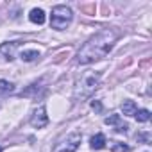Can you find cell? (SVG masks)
I'll list each match as a JSON object with an SVG mask.
<instances>
[{
  "label": "cell",
  "mask_w": 152,
  "mask_h": 152,
  "mask_svg": "<svg viewBox=\"0 0 152 152\" xmlns=\"http://www.w3.org/2000/svg\"><path fill=\"white\" fill-rule=\"evenodd\" d=\"M118 38H120V31H116V29H104V31H100L99 34L90 38L88 43L79 50L77 63L79 64H88V63H93L97 59L106 57Z\"/></svg>",
  "instance_id": "1"
},
{
  "label": "cell",
  "mask_w": 152,
  "mask_h": 152,
  "mask_svg": "<svg viewBox=\"0 0 152 152\" xmlns=\"http://www.w3.org/2000/svg\"><path fill=\"white\" fill-rule=\"evenodd\" d=\"M99 81H100V75L97 72L83 73L77 79V84H75V93H73L75 102H83L84 99L91 97L95 93V90L99 88Z\"/></svg>",
  "instance_id": "2"
},
{
  "label": "cell",
  "mask_w": 152,
  "mask_h": 152,
  "mask_svg": "<svg viewBox=\"0 0 152 152\" xmlns=\"http://www.w3.org/2000/svg\"><path fill=\"white\" fill-rule=\"evenodd\" d=\"M72 18H73V15L68 6H54L52 15H50V27L56 31H64L70 25Z\"/></svg>",
  "instance_id": "3"
},
{
  "label": "cell",
  "mask_w": 152,
  "mask_h": 152,
  "mask_svg": "<svg viewBox=\"0 0 152 152\" xmlns=\"http://www.w3.org/2000/svg\"><path fill=\"white\" fill-rule=\"evenodd\" d=\"M81 140H83V136L79 132H73V134L66 136L64 140H61L56 145L54 152H75V150L79 148V145H81Z\"/></svg>",
  "instance_id": "4"
},
{
  "label": "cell",
  "mask_w": 152,
  "mask_h": 152,
  "mask_svg": "<svg viewBox=\"0 0 152 152\" xmlns=\"http://www.w3.org/2000/svg\"><path fill=\"white\" fill-rule=\"evenodd\" d=\"M48 124V115H47V109L45 106H39L34 109V113L31 115V125L36 127V129H41Z\"/></svg>",
  "instance_id": "5"
},
{
  "label": "cell",
  "mask_w": 152,
  "mask_h": 152,
  "mask_svg": "<svg viewBox=\"0 0 152 152\" xmlns=\"http://www.w3.org/2000/svg\"><path fill=\"white\" fill-rule=\"evenodd\" d=\"M20 45V41H13V43H6V45H2V47H0V54H6V59H9V61H13L15 57V48Z\"/></svg>",
  "instance_id": "6"
},
{
  "label": "cell",
  "mask_w": 152,
  "mask_h": 152,
  "mask_svg": "<svg viewBox=\"0 0 152 152\" xmlns=\"http://www.w3.org/2000/svg\"><path fill=\"white\" fill-rule=\"evenodd\" d=\"M90 147H91L93 150H100V148H104V147H106V136H104L102 132L95 134V136L90 140Z\"/></svg>",
  "instance_id": "7"
},
{
  "label": "cell",
  "mask_w": 152,
  "mask_h": 152,
  "mask_svg": "<svg viewBox=\"0 0 152 152\" xmlns=\"http://www.w3.org/2000/svg\"><path fill=\"white\" fill-rule=\"evenodd\" d=\"M136 111H138V106H136L134 100H125V102L122 104V113H124L125 116H134Z\"/></svg>",
  "instance_id": "8"
},
{
  "label": "cell",
  "mask_w": 152,
  "mask_h": 152,
  "mask_svg": "<svg viewBox=\"0 0 152 152\" xmlns=\"http://www.w3.org/2000/svg\"><path fill=\"white\" fill-rule=\"evenodd\" d=\"M29 20H31L32 23L41 25V23L45 22V13H43V9H32L31 15H29Z\"/></svg>",
  "instance_id": "9"
},
{
  "label": "cell",
  "mask_w": 152,
  "mask_h": 152,
  "mask_svg": "<svg viewBox=\"0 0 152 152\" xmlns=\"http://www.w3.org/2000/svg\"><path fill=\"white\" fill-rule=\"evenodd\" d=\"M39 57V52L38 50H22L20 52V59L25 61V63H32Z\"/></svg>",
  "instance_id": "10"
},
{
  "label": "cell",
  "mask_w": 152,
  "mask_h": 152,
  "mask_svg": "<svg viewBox=\"0 0 152 152\" xmlns=\"http://www.w3.org/2000/svg\"><path fill=\"white\" fill-rule=\"evenodd\" d=\"M15 91V86L13 83L6 81V79H0V97H4V95H9Z\"/></svg>",
  "instance_id": "11"
},
{
  "label": "cell",
  "mask_w": 152,
  "mask_h": 152,
  "mask_svg": "<svg viewBox=\"0 0 152 152\" xmlns=\"http://www.w3.org/2000/svg\"><path fill=\"white\" fill-rule=\"evenodd\" d=\"M134 116H136L138 122H148L150 120V111L148 109H138L134 113Z\"/></svg>",
  "instance_id": "12"
},
{
  "label": "cell",
  "mask_w": 152,
  "mask_h": 152,
  "mask_svg": "<svg viewBox=\"0 0 152 152\" xmlns=\"http://www.w3.org/2000/svg\"><path fill=\"white\" fill-rule=\"evenodd\" d=\"M104 124H106V125H120V124H122L120 115H109V116L104 120Z\"/></svg>",
  "instance_id": "13"
},
{
  "label": "cell",
  "mask_w": 152,
  "mask_h": 152,
  "mask_svg": "<svg viewBox=\"0 0 152 152\" xmlns=\"http://www.w3.org/2000/svg\"><path fill=\"white\" fill-rule=\"evenodd\" d=\"M111 148H113V152H127V150H129V147H127V145L118 143V141H115V143L111 145Z\"/></svg>",
  "instance_id": "14"
},
{
  "label": "cell",
  "mask_w": 152,
  "mask_h": 152,
  "mask_svg": "<svg viewBox=\"0 0 152 152\" xmlns=\"http://www.w3.org/2000/svg\"><path fill=\"white\" fill-rule=\"evenodd\" d=\"M91 107L95 109V111H102V104H100V100H91Z\"/></svg>",
  "instance_id": "15"
},
{
  "label": "cell",
  "mask_w": 152,
  "mask_h": 152,
  "mask_svg": "<svg viewBox=\"0 0 152 152\" xmlns=\"http://www.w3.org/2000/svg\"><path fill=\"white\" fill-rule=\"evenodd\" d=\"M0 152H2V147H0Z\"/></svg>",
  "instance_id": "16"
}]
</instances>
